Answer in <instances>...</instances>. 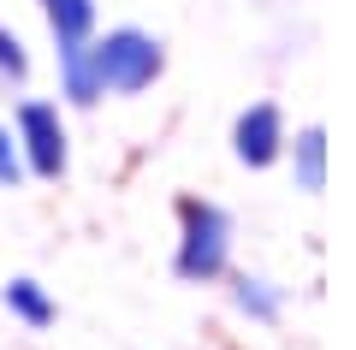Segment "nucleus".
Listing matches in <instances>:
<instances>
[{
	"instance_id": "obj_8",
	"label": "nucleus",
	"mask_w": 356,
	"mask_h": 350,
	"mask_svg": "<svg viewBox=\"0 0 356 350\" xmlns=\"http://www.w3.org/2000/svg\"><path fill=\"white\" fill-rule=\"evenodd\" d=\"M42 18H48L54 48H77V42L95 36V0H36Z\"/></svg>"
},
{
	"instance_id": "obj_11",
	"label": "nucleus",
	"mask_w": 356,
	"mask_h": 350,
	"mask_svg": "<svg viewBox=\"0 0 356 350\" xmlns=\"http://www.w3.org/2000/svg\"><path fill=\"white\" fill-rule=\"evenodd\" d=\"M18 184H24V154H18L13 125L0 119V190H18Z\"/></svg>"
},
{
	"instance_id": "obj_4",
	"label": "nucleus",
	"mask_w": 356,
	"mask_h": 350,
	"mask_svg": "<svg viewBox=\"0 0 356 350\" xmlns=\"http://www.w3.org/2000/svg\"><path fill=\"white\" fill-rule=\"evenodd\" d=\"M285 113L273 107V101H250V107L238 113V125H232V154H238V166H250V173H261V166H273L285 154Z\"/></svg>"
},
{
	"instance_id": "obj_5",
	"label": "nucleus",
	"mask_w": 356,
	"mask_h": 350,
	"mask_svg": "<svg viewBox=\"0 0 356 350\" xmlns=\"http://www.w3.org/2000/svg\"><path fill=\"white\" fill-rule=\"evenodd\" d=\"M285 149H291V184L303 190V196H321V190H327V131L303 125L297 143H285Z\"/></svg>"
},
{
	"instance_id": "obj_7",
	"label": "nucleus",
	"mask_w": 356,
	"mask_h": 350,
	"mask_svg": "<svg viewBox=\"0 0 356 350\" xmlns=\"http://www.w3.org/2000/svg\"><path fill=\"white\" fill-rule=\"evenodd\" d=\"M232 303H238V315H250L261 326H280V315H285V291L267 273H232Z\"/></svg>"
},
{
	"instance_id": "obj_10",
	"label": "nucleus",
	"mask_w": 356,
	"mask_h": 350,
	"mask_svg": "<svg viewBox=\"0 0 356 350\" xmlns=\"http://www.w3.org/2000/svg\"><path fill=\"white\" fill-rule=\"evenodd\" d=\"M24 83H30V54L13 24H0V89H24Z\"/></svg>"
},
{
	"instance_id": "obj_9",
	"label": "nucleus",
	"mask_w": 356,
	"mask_h": 350,
	"mask_svg": "<svg viewBox=\"0 0 356 350\" xmlns=\"http://www.w3.org/2000/svg\"><path fill=\"white\" fill-rule=\"evenodd\" d=\"M0 303H6V315H13V321H24V326H54V297H48V285H42V279H6V291H0Z\"/></svg>"
},
{
	"instance_id": "obj_1",
	"label": "nucleus",
	"mask_w": 356,
	"mask_h": 350,
	"mask_svg": "<svg viewBox=\"0 0 356 350\" xmlns=\"http://www.w3.org/2000/svg\"><path fill=\"white\" fill-rule=\"evenodd\" d=\"M226 267H232V214L220 208V202L184 196V202H178V255H172V273L184 279V285H214Z\"/></svg>"
},
{
	"instance_id": "obj_6",
	"label": "nucleus",
	"mask_w": 356,
	"mask_h": 350,
	"mask_svg": "<svg viewBox=\"0 0 356 350\" xmlns=\"http://www.w3.org/2000/svg\"><path fill=\"white\" fill-rule=\"evenodd\" d=\"M54 65H60V95L72 101V107H95V101H102V77L89 65V42L54 48Z\"/></svg>"
},
{
	"instance_id": "obj_2",
	"label": "nucleus",
	"mask_w": 356,
	"mask_h": 350,
	"mask_svg": "<svg viewBox=\"0 0 356 350\" xmlns=\"http://www.w3.org/2000/svg\"><path fill=\"white\" fill-rule=\"evenodd\" d=\"M89 65L102 77V95H143V89L161 77L166 54H161V42H154L149 30L119 24V30H107V36H89Z\"/></svg>"
},
{
	"instance_id": "obj_3",
	"label": "nucleus",
	"mask_w": 356,
	"mask_h": 350,
	"mask_svg": "<svg viewBox=\"0 0 356 350\" xmlns=\"http://www.w3.org/2000/svg\"><path fill=\"white\" fill-rule=\"evenodd\" d=\"M13 137L18 154H24V178H60L72 149H65V119H60V101H18L13 107Z\"/></svg>"
}]
</instances>
